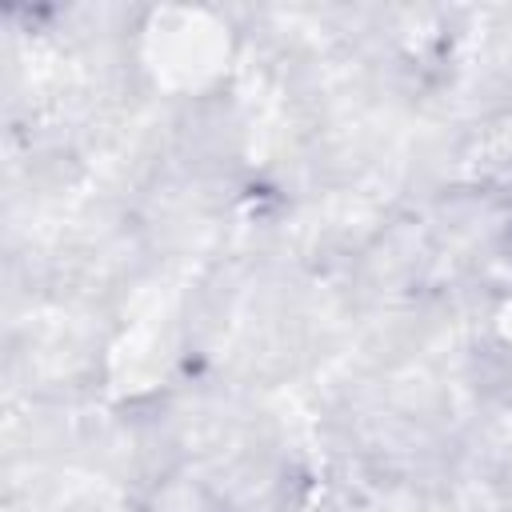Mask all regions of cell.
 <instances>
[{"mask_svg":"<svg viewBox=\"0 0 512 512\" xmlns=\"http://www.w3.org/2000/svg\"><path fill=\"white\" fill-rule=\"evenodd\" d=\"M504 248H508V260H512V216H508V224H504Z\"/></svg>","mask_w":512,"mask_h":512,"instance_id":"2","label":"cell"},{"mask_svg":"<svg viewBox=\"0 0 512 512\" xmlns=\"http://www.w3.org/2000/svg\"><path fill=\"white\" fill-rule=\"evenodd\" d=\"M204 500H212V492L200 480H192V476H168L152 492L148 512H188V508H200Z\"/></svg>","mask_w":512,"mask_h":512,"instance_id":"1","label":"cell"}]
</instances>
